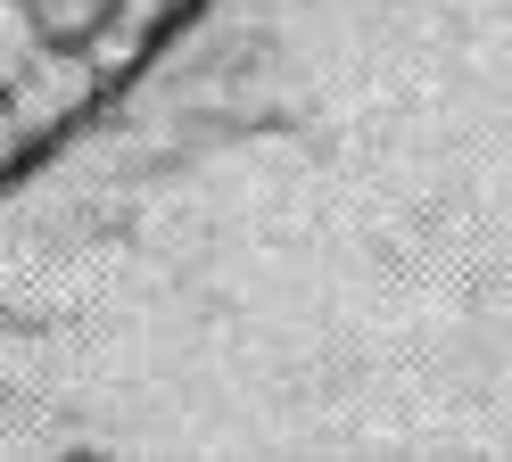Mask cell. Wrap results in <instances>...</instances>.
I'll return each instance as SVG.
<instances>
[{"label":"cell","instance_id":"6da1fadb","mask_svg":"<svg viewBox=\"0 0 512 462\" xmlns=\"http://www.w3.org/2000/svg\"><path fill=\"white\" fill-rule=\"evenodd\" d=\"M91 91H100L91 58H83L75 42H42L34 58H25V75L0 91V116L17 124V141H42V132H58L67 116L91 108Z\"/></svg>","mask_w":512,"mask_h":462},{"label":"cell","instance_id":"7a4b0ae2","mask_svg":"<svg viewBox=\"0 0 512 462\" xmlns=\"http://www.w3.org/2000/svg\"><path fill=\"white\" fill-rule=\"evenodd\" d=\"M42 50V25H34V9L25 0H0V91H9L17 75H25V58Z\"/></svg>","mask_w":512,"mask_h":462},{"label":"cell","instance_id":"3957f363","mask_svg":"<svg viewBox=\"0 0 512 462\" xmlns=\"http://www.w3.org/2000/svg\"><path fill=\"white\" fill-rule=\"evenodd\" d=\"M34 9V25H42V42H83L91 25H100L116 0H25Z\"/></svg>","mask_w":512,"mask_h":462},{"label":"cell","instance_id":"277c9868","mask_svg":"<svg viewBox=\"0 0 512 462\" xmlns=\"http://www.w3.org/2000/svg\"><path fill=\"white\" fill-rule=\"evenodd\" d=\"M9 157H17V124L0 116V165H9Z\"/></svg>","mask_w":512,"mask_h":462}]
</instances>
